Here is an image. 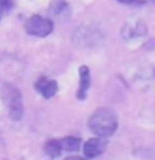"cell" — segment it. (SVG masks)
<instances>
[{
    "instance_id": "9c48e42d",
    "label": "cell",
    "mask_w": 155,
    "mask_h": 160,
    "mask_svg": "<svg viewBox=\"0 0 155 160\" xmlns=\"http://www.w3.org/2000/svg\"><path fill=\"white\" fill-rule=\"evenodd\" d=\"M44 152L47 154L49 157L52 159H56L61 156V148H60V143H58V139H52V140H47L46 145H44Z\"/></svg>"
},
{
    "instance_id": "30bf717a",
    "label": "cell",
    "mask_w": 155,
    "mask_h": 160,
    "mask_svg": "<svg viewBox=\"0 0 155 160\" xmlns=\"http://www.w3.org/2000/svg\"><path fill=\"white\" fill-rule=\"evenodd\" d=\"M122 5H126V6H131V8H140L146 3V0H117Z\"/></svg>"
},
{
    "instance_id": "3957f363",
    "label": "cell",
    "mask_w": 155,
    "mask_h": 160,
    "mask_svg": "<svg viewBox=\"0 0 155 160\" xmlns=\"http://www.w3.org/2000/svg\"><path fill=\"white\" fill-rule=\"evenodd\" d=\"M24 29L29 35H34V37H47L52 34L53 31V22L44 18L41 15H32L27 18Z\"/></svg>"
},
{
    "instance_id": "8992f818",
    "label": "cell",
    "mask_w": 155,
    "mask_h": 160,
    "mask_svg": "<svg viewBox=\"0 0 155 160\" xmlns=\"http://www.w3.org/2000/svg\"><path fill=\"white\" fill-rule=\"evenodd\" d=\"M91 76H90V69L87 66H81L79 67V88H78V99L82 101L87 96V90L90 88L91 84Z\"/></svg>"
},
{
    "instance_id": "52a82bcc",
    "label": "cell",
    "mask_w": 155,
    "mask_h": 160,
    "mask_svg": "<svg viewBox=\"0 0 155 160\" xmlns=\"http://www.w3.org/2000/svg\"><path fill=\"white\" fill-rule=\"evenodd\" d=\"M49 11L55 17L65 18V17L70 15V5L67 3V0H52V3L49 6Z\"/></svg>"
},
{
    "instance_id": "5b68a950",
    "label": "cell",
    "mask_w": 155,
    "mask_h": 160,
    "mask_svg": "<svg viewBox=\"0 0 155 160\" xmlns=\"http://www.w3.org/2000/svg\"><path fill=\"white\" fill-rule=\"evenodd\" d=\"M35 88L38 90V93L46 99L53 98L58 92V84L56 81L53 79H49V78H40L35 82Z\"/></svg>"
},
{
    "instance_id": "6da1fadb",
    "label": "cell",
    "mask_w": 155,
    "mask_h": 160,
    "mask_svg": "<svg viewBox=\"0 0 155 160\" xmlns=\"http://www.w3.org/2000/svg\"><path fill=\"white\" fill-rule=\"evenodd\" d=\"M90 131H93L97 137H108L113 136L117 130V116L114 110L104 107V108H97L91 114L90 121H88Z\"/></svg>"
},
{
    "instance_id": "4fadbf2b",
    "label": "cell",
    "mask_w": 155,
    "mask_h": 160,
    "mask_svg": "<svg viewBox=\"0 0 155 160\" xmlns=\"http://www.w3.org/2000/svg\"><path fill=\"white\" fill-rule=\"evenodd\" d=\"M152 2H154V0H152Z\"/></svg>"
},
{
    "instance_id": "7a4b0ae2",
    "label": "cell",
    "mask_w": 155,
    "mask_h": 160,
    "mask_svg": "<svg viewBox=\"0 0 155 160\" xmlns=\"http://www.w3.org/2000/svg\"><path fill=\"white\" fill-rule=\"evenodd\" d=\"M3 99L8 108V114L12 121H20L23 118V96L17 87L6 84L3 87Z\"/></svg>"
},
{
    "instance_id": "8fae6325",
    "label": "cell",
    "mask_w": 155,
    "mask_h": 160,
    "mask_svg": "<svg viewBox=\"0 0 155 160\" xmlns=\"http://www.w3.org/2000/svg\"><path fill=\"white\" fill-rule=\"evenodd\" d=\"M12 5H14L12 0H0V8H2L3 11H11Z\"/></svg>"
},
{
    "instance_id": "7c38bea8",
    "label": "cell",
    "mask_w": 155,
    "mask_h": 160,
    "mask_svg": "<svg viewBox=\"0 0 155 160\" xmlns=\"http://www.w3.org/2000/svg\"><path fill=\"white\" fill-rule=\"evenodd\" d=\"M67 160H82V159H81V157H69Z\"/></svg>"
},
{
    "instance_id": "ba28073f",
    "label": "cell",
    "mask_w": 155,
    "mask_h": 160,
    "mask_svg": "<svg viewBox=\"0 0 155 160\" xmlns=\"http://www.w3.org/2000/svg\"><path fill=\"white\" fill-rule=\"evenodd\" d=\"M61 151H67V152H76L81 148V139L75 137V136H69V137H62L58 139Z\"/></svg>"
},
{
    "instance_id": "277c9868",
    "label": "cell",
    "mask_w": 155,
    "mask_h": 160,
    "mask_svg": "<svg viewBox=\"0 0 155 160\" xmlns=\"http://www.w3.org/2000/svg\"><path fill=\"white\" fill-rule=\"evenodd\" d=\"M107 149V140L104 137H94L88 139L84 143V154L87 159H96Z\"/></svg>"
}]
</instances>
